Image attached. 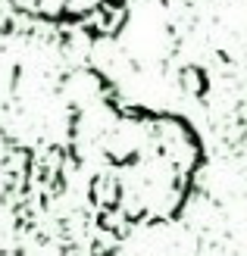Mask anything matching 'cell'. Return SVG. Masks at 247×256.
I'll list each match as a JSON object with an SVG mask.
<instances>
[{
  "label": "cell",
  "instance_id": "2",
  "mask_svg": "<svg viewBox=\"0 0 247 256\" xmlns=\"http://www.w3.org/2000/svg\"><path fill=\"white\" fill-rule=\"evenodd\" d=\"M181 84H185V91L188 94H203L206 91V75H203V69H197V66H185L181 69Z\"/></svg>",
  "mask_w": 247,
  "mask_h": 256
},
{
  "label": "cell",
  "instance_id": "1",
  "mask_svg": "<svg viewBox=\"0 0 247 256\" xmlns=\"http://www.w3.org/2000/svg\"><path fill=\"white\" fill-rule=\"evenodd\" d=\"M122 190H125V184H119L116 172H107V175H97V178H94V184H91V200H94L100 210L119 206Z\"/></svg>",
  "mask_w": 247,
  "mask_h": 256
}]
</instances>
